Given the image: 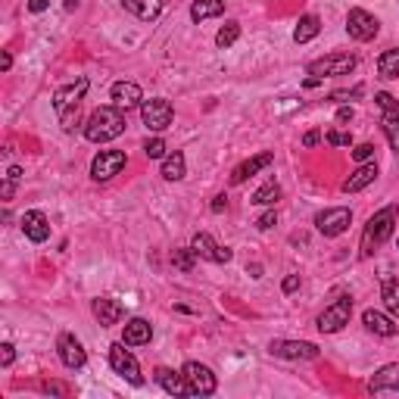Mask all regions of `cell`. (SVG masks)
<instances>
[{"label":"cell","instance_id":"34","mask_svg":"<svg viewBox=\"0 0 399 399\" xmlns=\"http://www.w3.org/2000/svg\"><path fill=\"white\" fill-rule=\"evenodd\" d=\"M143 153H147V159H166V141L162 137H147Z\"/></svg>","mask_w":399,"mask_h":399},{"label":"cell","instance_id":"11","mask_svg":"<svg viewBox=\"0 0 399 399\" xmlns=\"http://www.w3.org/2000/svg\"><path fill=\"white\" fill-rule=\"evenodd\" d=\"M268 353L278 359H290V362H312L318 359V346L309 340H272Z\"/></svg>","mask_w":399,"mask_h":399},{"label":"cell","instance_id":"30","mask_svg":"<svg viewBox=\"0 0 399 399\" xmlns=\"http://www.w3.org/2000/svg\"><path fill=\"white\" fill-rule=\"evenodd\" d=\"M380 299H384L387 312L399 318V281H384V287H380Z\"/></svg>","mask_w":399,"mask_h":399},{"label":"cell","instance_id":"7","mask_svg":"<svg viewBox=\"0 0 399 399\" xmlns=\"http://www.w3.org/2000/svg\"><path fill=\"white\" fill-rule=\"evenodd\" d=\"M349 315H353V299L349 296H337L334 303L328 305V309L318 315V330L321 334H337V330L343 328V324H349Z\"/></svg>","mask_w":399,"mask_h":399},{"label":"cell","instance_id":"38","mask_svg":"<svg viewBox=\"0 0 399 399\" xmlns=\"http://www.w3.org/2000/svg\"><path fill=\"white\" fill-rule=\"evenodd\" d=\"M274 224H278V212H274V209L262 212V215L256 218V228H259V231H268V228H274Z\"/></svg>","mask_w":399,"mask_h":399},{"label":"cell","instance_id":"47","mask_svg":"<svg viewBox=\"0 0 399 399\" xmlns=\"http://www.w3.org/2000/svg\"><path fill=\"white\" fill-rule=\"evenodd\" d=\"M6 178H10V181H19V178H22V168H19V166H10V168H6Z\"/></svg>","mask_w":399,"mask_h":399},{"label":"cell","instance_id":"13","mask_svg":"<svg viewBox=\"0 0 399 399\" xmlns=\"http://www.w3.org/2000/svg\"><path fill=\"white\" fill-rule=\"evenodd\" d=\"M190 249L200 256V259H206V262H218V265H224V262L234 259V253H231L228 247H222V243H215V240H212V234H206V231L193 234Z\"/></svg>","mask_w":399,"mask_h":399},{"label":"cell","instance_id":"40","mask_svg":"<svg viewBox=\"0 0 399 399\" xmlns=\"http://www.w3.org/2000/svg\"><path fill=\"white\" fill-rule=\"evenodd\" d=\"M334 122H337V125L353 122V106H340V109H337V116H334Z\"/></svg>","mask_w":399,"mask_h":399},{"label":"cell","instance_id":"25","mask_svg":"<svg viewBox=\"0 0 399 399\" xmlns=\"http://www.w3.org/2000/svg\"><path fill=\"white\" fill-rule=\"evenodd\" d=\"M318 31H321V19L312 16V12H305V16H299L296 28H293V41H296V44H309L312 37H318Z\"/></svg>","mask_w":399,"mask_h":399},{"label":"cell","instance_id":"14","mask_svg":"<svg viewBox=\"0 0 399 399\" xmlns=\"http://www.w3.org/2000/svg\"><path fill=\"white\" fill-rule=\"evenodd\" d=\"M56 353H60V362H62V365L72 368V371L85 368V362H87L85 346H81V340H78L75 334H60V340H56Z\"/></svg>","mask_w":399,"mask_h":399},{"label":"cell","instance_id":"46","mask_svg":"<svg viewBox=\"0 0 399 399\" xmlns=\"http://www.w3.org/2000/svg\"><path fill=\"white\" fill-rule=\"evenodd\" d=\"M10 66H12V56H10V50H3V53H0V69L10 72Z\"/></svg>","mask_w":399,"mask_h":399},{"label":"cell","instance_id":"16","mask_svg":"<svg viewBox=\"0 0 399 399\" xmlns=\"http://www.w3.org/2000/svg\"><path fill=\"white\" fill-rule=\"evenodd\" d=\"M19 224H22V234L28 237L31 243H44L50 237V222H47V215H44L41 209H28Z\"/></svg>","mask_w":399,"mask_h":399},{"label":"cell","instance_id":"37","mask_svg":"<svg viewBox=\"0 0 399 399\" xmlns=\"http://www.w3.org/2000/svg\"><path fill=\"white\" fill-rule=\"evenodd\" d=\"M353 159L359 162V166H362V162H371L374 159V147H371V143H359V147H353Z\"/></svg>","mask_w":399,"mask_h":399},{"label":"cell","instance_id":"28","mask_svg":"<svg viewBox=\"0 0 399 399\" xmlns=\"http://www.w3.org/2000/svg\"><path fill=\"white\" fill-rule=\"evenodd\" d=\"M378 75H380V78H399V47H390V50L380 53Z\"/></svg>","mask_w":399,"mask_h":399},{"label":"cell","instance_id":"35","mask_svg":"<svg viewBox=\"0 0 399 399\" xmlns=\"http://www.w3.org/2000/svg\"><path fill=\"white\" fill-rule=\"evenodd\" d=\"M324 141H328L330 147H353V134H349V131H340V128L328 131V134H324Z\"/></svg>","mask_w":399,"mask_h":399},{"label":"cell","instance_id":"4","mask_svg":"<svg viewBox=\"0 0 399 399\" xmlns=\"http://www.w3.org/2000/svg\"><path fill=\"white\" fill-rule=\"evenodd\" d=\"M359 66L353 53H334V56H321V60L309 62V75H318V78H340V75H349Z\"/></svg>","mask_w":399,"mask_h":399},{"label":"cell","instance_id":"49","mask_svg":"<svg viewBox=\"0 0 399 399\" xmlns=\"http://www.w3.org/2000/svg\"><path fill=\"white\" fill-rule=\"evenodd\" d=\"M78 6V0H66V10H75Z\"/></svg>","mask_w":399,"mask_h":399},{"label":"cell","instance_id":"41","mask_svg":"<svg viewBox=\"0 0 399 399\" xmlns=\"http://www.w3.org/2000/svg\"><path fill=\"white\" fill-rule=\"evenodd\" d=\"M299 287V274H287L284 278V293H293Z\"/></svg>","mask_w":399,"mask_h":399},{"label":"cell","instance_id":"31","mask_svg":"<svg viewBox=\"0 0 399 399\" xmlns=\"http://www.w3.org/2000/svg\"><path fill=\"white\" fill-rule=\"evenodd\" d=\"M237 37H240V22H234V19H231V22H224L222 28H218L215 44L222 50H228V47H234V44H237Z\"/></svg>","mask_w":399,"mask_h":399},{"label":"cell","instance_id":"43","mask_svg":"<svg viewBox=\"0 0 399 399\" xmlns=\"http://www.w3.org/2000/svg\"><path fill=\"white\" fill-rule=\"evenodd\" d=\"M50 6V0H28V12H44Z\"/></svg>","mask_w":399,"mask_h":399},{"label":"cell","instance_id":"20","mask_svg":"<svg viewBox=\"0 0 399 399\" xmlns=\"http://www.w3.org/2000/svg\"><path fill=\"white\" fill-rule=\"evenodd\" d=\"M150 337H153V328H150L147 318H131V321H125V330H122L125 346H143V343H150Z\"/></svg>","mask_w":399,"mask_h":399},{"label":"cell","instance_id":"17","mask_svg":"<svg viewBox=\"0 0 399 399\" xmlns=\"http://www.w3.org/2000/svg\"><path fill=\"white\" fill-rule=\"evenodd\" d=\"M274 162V153L272 150H265V153H256V156H249V159H243L240 166L231 172V184H243L247 178H253L256 172H262V168H268Z\"/></svg>","mask_w":399,"mask_h":399},{"label":"cell","instance_id":"39","mask_svg":"<svg viewBox=\"0 0 399 399\" xmlns=\"http://www.w3.org/2000/svg\"><path fill=\"white\" fill-rule=\"evenodd\" d=\"M12 359H16V349H12V343H3V346H0V365L10 368Z\"/></svg>","mask_w":399,"mask_h":399},{"label":"cell","instance_id":"3","mask_svg":"<svg viewBox=\"0 0 399 399\" xmlns=\"http://www.w3.org/2000/svg\"><path fill=\"white\" fill-rule=\"evenodd\" d=\"M396 215H399V206H384L380 212H374L368 218L365 231H362V256H374L378 247H384L387 237L393 234V224H396Z\"/></svg>","mask_w":399,"mask_h":399},{"label":"cell","instance_id":"12","mask_svg":"<svg viewBox=\"0 0 399 399\" xmlns=\"http://www.w3.org/2000/svg\"><path fill=\"white\" fill-rule=\"evenodd\" d=\"M378 31H380V22L368 10L355 6V10L346 12V35L353 41H371V37H378Z\"/></svg>","mask_w":399,"mask_h":399},{"label":"cell","instance_id":"2","mask_svg":"<svg viewBox=\"0 0 399 399\" xmlns=\"http://www.w3.org/2000/svg\"><path fill=\"white\" fill-rule=\"evenodd\" d=\"M125 125H128L125 122V109H118V106H100V109H94L87 116L85 137L91 143H109L122 134Z\"/></svg>","mask_w":399,"mask_h":399},{"label":"cell","instance_id":"27","mask_svg":"<svg viewBox=\"0 0 399 399\" xmlns=\"http://www.w3.org/2000/svg\"><path fill=\"white\" fill-rule=\"evenodd\" d=\"M222 12H224V0H193V3H190V19H193V22L222 16Z\"/></svg>","mask_w":399,"mask_h":399},{"label":"cell","instance_id":"33","mask_svg":"<svg viewBox=\"0 0 399 399\" xmlns=\"http://www.w3.org/2000/svg\"><path fill=\"white\" fill-rule=\"evenodd\" d=\"M193 259H197V253H193L190 247H187V249H175V253H172V265L181 268V272H190Z\"/></svg>","mask_w":399,"mask_h":399},{"label":"cell","instance_id":"15","mask_svg":"<svg viewBox=\"0 0 399 399\" xmlns=\"http://www.w3.org/2000/svg\"><path fill=\"white\" fill-rule=\"evenodd\" d=\"M109 97H112V106H118V109H125V112L143 103V94L134 81H116V85L109 87Z\"/></svg>","mask_w":399,"mask_h":399},{"label":"cell","instance_id":"1","mask_svg":"<svg viewBox=\"0 0 399 399\" xmlns=\"http://www.w3.org/2000/svg\"><path fill=\"white\" fill-rule=\"evenodd\" d=\"M87 87H91V81L78 78V81H72V85H62L60 91L53 94V109H56V116H60V125H62L66 134H72V131L78 128V122H81V100H85Z\"/></svg>","mask_w":399,"mask_h":399},{"label":"cell","instance_id":"23","mask_svg":"<svg viewBox=\"0 0 399 399\" xmlns=\"http://www.w3.org/2000/svg\"><path fill=\"white\" fill-rule=\"evenodd\" d=\"M362 321H365V328L378 337H396V330H399L396 324H393V318H387L384 312H378V309H365L362 312Z\"/></svg>","mask_w":399,"mask_h":399},{"label":"cell","instance_id":"48","mask_svg":"<svg viewBox=\"0 0 399 399\" xmlns=\"http://www.w3.org/2000/svg\"><path fill=\"white\" fill-rule=\"evenodd\" d=\"M44 393H66L62 384H44Z\"/></svg>","mask_w":399,"mask_h":399},{"label":"cell","instance_id":"29","mask_svg":"<svg viewBox=\"0 0 399 399\" xmlns=\"http://www.w3.org/2000/svg\"><path fill=\"white\" fill-rule=\"evenodd\" d=\"M278 197H281V184H278V181H265V184L253 193V203L256 206H274V203H278Z\"/></svg>","mask_w":399,"mask_h":399},{"label":"cell","instance_id":"6","mask_svg":"<svg viewBox=\"0 0 399 399\" xmlns=\"http://www.w3.org/2000/svg\"><path fill=\"white\" fill-rule=\"evenodd\" d=\"M141 118L150 131H166L175 118V109L166 97H150L141 103Z\"/></svg>","mask_w":399,"mask_h":399},{"label":"cell","instance_id":"45","mask_svg":"<svg viewBox=\"0 0 399 399\" xmlns=\"http://www.w3.org/2000/svg\"><path fill=\"white\" fill-rule=\"evenodd\" d=\"M12 190H16V181H10V178H6V181H3V187H0V197H3V200H10V197H12Z\"/></svg>","mask_w":399,"mask_h":399},{"label":"cell","instance_id":"5","mask_svg":"<svg viewBox=\"0 0 399 399\" xmlns=\"http://www.w3.org/2000/svg\"><path fill=\"white\" fill-rule=\"evenodd\" d=\"M349 224H353V209H346V206L321 209V212L315 215V228H318V234H324V237H340V234H346Z\"/></svg>","mask_w":399,"mask_h":399},{"label":"cell","instance_id":"10","mask_svg":"<svg viewBox=\"0 0 399 399\" xmlns=\"http://www.w3.org/2000/svg\"><path fill=\"white\" fill-rule=\"evenodd\" d=\"M125 166H128V156H125L122 150H100V153L94 156V162H91V178L94 181H109V178H116Z\"/></svg>","mask_w":399,"mask_h":399},{"label":"cell","instance_id":"32","mask_svg":"<svg viewBox=\"0 0 399 399\" xmlns=\"http://www.w3.org/2000/svg\"><path fill=\"white\" fill-rule=\"evenodd\" d=\"M380 128H384L390 147L399 153V112H384V118H380Z\"/></svg>","mask_w":399,"mask_h":399},{"label":"cell","instance_id":"22","mask_svg":"<svg viewBox=\"0 0 399 399\" xmlns=\"http://www.w3.org/2000/svg\"><path fill=\"white\" fill-rule=\"evenodd\" d=\"M378 178V166L374 162H362L359 168H355L353 175H349L346 181H343V193H359V190H365L371 181Z\"/></svg>","mask_w":399,"mask_h":399},{"label":"cell","instance_id":"26","mask_svg":"<svg viewBox=\"0 0 399 399\" xmlns=\"http://www.w3.org/2000/svg\"><path fill=\"white\" fill-rule=\"evenodd\" d=\"M184 175H187V159L181 150H175V153H168L162 159V178L166 181H181Z\"/></svg>","mask_w":399,"mask_h":399},{"label":"cell","instance_id":"9","mask_svg":"<svg viewBox=\"0 0 399 399\" xmlns=\"http://www.w3.org/2000/svg\"><path fill=\"white\" fill-rule=\"evenodd\" d=\"M181 374L187 378V384H190L193 396H212L218 387L215 374H212L209 365H203V362H184V368H181Z\"/></svg>","mask_w":399,"mask_h":399},{"label":"cell","instance_id":"21","mask_svg":"<svg viewBox=\"0 0 399 399\" xmlns=\"http://www.w3.org/2000/svg\"><path fill=\"white\" fill-rule=\"evenodd\" d=\"M368 390H371V393H387V390L399 393V362L380 368V371L368 380Z\"/></svg>","mask_w":399,"mask_h":399},{"label":"cell","instance_id":"44","mask_svg":"<svg viewBox=\"0 0 399 399\" xmlns=\"http://www.w3.org/2000/svg\"><path fill=\"white\" fill-rule=\"evenodd\" d=\"M318 141H321V131H309V134L303 137V147H315Z\"/></svg>","mask_w":399,"mask_h":399},{"label":"cell","instance_id":"42","mask_svg":"<svg viewBox=\"0 0 399 399\" xmlns=\"http://www.w3.org/2000/svg\"><path fill=\"white\" fill-rule=\"evenodd\" d=\"M224 206H228V197H224V193H218V197L212 200L209 209H212V212H224Z\"/></svg>","mask_w":399,"mask_h":399},{"label":"cell","instance_id":"18","mask_svg":"<svg viewBox=\"0 0 399 399\" xmlns=\"http://www.w3.org/2000/svg\"><path fill=\"white\" fill-rule=\"evenodd\" d=\"M153 380L162 387L166 393H172V396H193V390H190V384H187V378L184 374H175V371H168V368H156L153 371Z\"/></svg>","mask_w":399,"mask_h":399},{"label":"cell","instance_id":"50","mask_svg":"<svg viewBox=\"0 0 399 399\" xmlns=\"http://www.w3.org/2000/svg\"><path fill=\"white\" fill-rule=\"evenodd\" d=\"M396 247H399V240H396Z\"/></svg>","mask_w":399,"mask_h":399},{"label":"cell","instance_id":"8","mask_svg":"<svg viewBox=\"0 0 399 399\" xmlns=\"http://www.w3.org/2000/svg\"><path fill=\"white\" fill-rule=\"evenodd\" d=\"M109 365H112V371L122 374L128 384H134V387L143 384L141 365H137V359L128 353V349H125V340L122 343H112V346H109Z\"/></svg>","mask_w":399,"mask_h":399},{"label":"cell","instance_id":"24","mask_svg":"<svg viewBox=\"0 0 399 399\" xmlns=\"http://www.w3.org/2000/svg\"><path fill=\"white\" fill-rule=\"evenodd\" d=\"M122 6L131 16L141 19V22H153L162 10V0H122Z\"/></svg>","mask_w":399,"mask_h":399},{"label":"cell","instance_id":"19","mask_svg":"<svg viewBox=\"0 0 399 399\" xmlns=\"http://www.w3.org/2000/svg\"><path fill=\"white\" fill-rule=\"evenodd\" d=\"M91 309H94V318H97L103 328H112V324H118V321H122V315H125L122 303H118V299H109V296H97Z\"/></svg>","mask_w":399,"mask_h":399},{"label":"cell","instance_id":"36","mask_svg":"<svg viewBox=\"0 0 399 399\" xmlns=\"http://www.w3.org/2000/svg\"><path fill=\"white\" fill-rule=\"evenodd\" d=\"M374 103L380 106L384 112H399V103H396V97H390L387 91H380V94H374Z\"/></svg>","mask_w":399,"mask_h":399}]
</instances>
